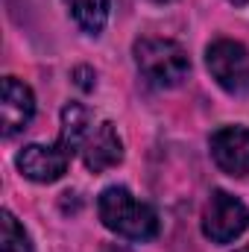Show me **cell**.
<instances>
[{"label":"cell","mask_w":249,"mask_h":252,"mask_svg":"<svg viewBox=\"0 0 249 252\" xmlns=\"http://www.w3.org/2000/svg\"><path fill=\"white\" fill-rule=\"evenodd\" d=\"M135 67L144 76L147 85L153 88H176L187 73H190V59L185 47L173 38H138L132 47Z\"/></svg>","instance_id":"2"},{"label":"cell","mask_w":249,"mask_h":252,"mask_svg":"<svg viewBox=\"0 0 249 252\" xmlns=\"http://www.w3.org/2000/svg\"><path fill=\"white\" fill-rule=\"evenodd\" d=\"M70 158H73V153L64 150L59 141H56V144H27V147L18 153L15 164H18V170H21L30 182L50 185V182H59L64 173H67Z\"/></svg>","instance_id":"5"},{"label":"cell","mask_w":249,"mask_h":252,"mask_svg":"<svg viewBox=\"0 0 249 252\" xmlns=\"http://www.w3.org/2000/svg\"><path fill=\"white\" fill-rule=\"evenodd\" d=\"M0 112H3V135L6 138H12L21 129H27V124L35 115V94H32V88L24 85L15 76H6L3 79V103H0Z\"/></svg>","instance_id":"8"},{"label":"cell","mask_w":249,"mask_h":252,"mask_svg":"<svg viewBox=\"0 0 249 252\" xmlns=\"http://www.w3.org/2000/svg\"><path fill=\"white\" fill-rule=\"evenodd\" d=\"M79 153L91 173H106V170L118 167L124 161V141L118 135V126L112 121H103L100 126H94Z\"/></svg>","instance_id":"7"},{"label":"cell","mask_w":249,"mask_h":252,"mask_svg":"<svg viewBox=\"0 0 249 252\" xmlns=\"http://www.w3.org/2000/svg\"><path fill=\"white\" fill-rule=\"evenodd\" d=\"M247 229L249 208L244 205V199H238L226 190H214L211 199L205 202V211H202V235L211 244H232Z\"/></svg>","instance_id":"4"},{"label":"cell","mask_w":249,"mask_h":252,"mask_svg":"<svg viewBox=\"0 0 249 252\" xmlns=\"http://www.w3.org/2000/svg\"><path fill=\"white\" fill-rule=\"evenodd\" d=\"M205 67L211 79L232 97L249 94V50L235 38H217L205 50Z\"/></svg>","instance_id":"3"},{"label":"cell","mask_w":249,"mask_h":252,"mask_svg":"<svg viewBox=\"0 0 249 252\" xmlns=\"http://www.w3.org/2000/svg\"><path fill=\"white\" fill-rule=\"evenodd\" d=\"M235 252H249V244H247V247H241V250H235Z\"/></svg>","instance_id":"14"},{"label":"cell","mask_w":249,"mask_h":252,"mask_svg":"<svg viewBox=\"0 0 249 252\" xmlns=\"http://www.w3.org/2000/svg\"><path fill=\"white\" fill-rule=\"evenodd\" d=\"M73 24L88 32V35H100L109 24V9H112V0H64Z\"/></svg>","instance_id":"10"},{"label":"cell","mask_w":249,"mask_h":252,"mask_svg":"<svg viewBox=\"0 0 249 252\" xmlns=\"http://www.w3.org/2000/svg\"><path fill=\"white\" fill-rule=\"evenodd\" d=\"M73 76H76V85H79L82 91H91V88L97 85V73H94L91 67H85V64H79V67L73 70Z\"/></svg>","instance_id":"12"},{"label":"cell","mask_w":249,"mask_h":252,"mask_svg":"<svg viewBox=\"0 0 249 252\" xmlns=\"http://www.w3.org/2000/svg\"><path fill=\"white\" fill-rule=\"evenodd\" d=\"M153 3H170V0H153Z\"/></svg>","instance_id":"15"},{"label":"cell","mask_w":249,"mask_h":252,"mask_svg":"<svg viewBox=\"0 0 249 252\" xmlns=\"http://www.w3.org/2000/svg\"><path fill=\"white\" fill-rule=\"evenodd\" d=\"M0 252H32L27 229L15 220L12 211H0Z\"/></svg>","instance_id":"11"},{"label":"cell","mask_w":249,"mask_h":252,"mask_svg":"<svg viewBox=\"0 0 249 252\" xmlns=\"http://www.w3.org/2000/svg\"><path fill=\"white\" fill-rule=\"evenodd\" d=\"M208 147L214 164L223 173L238 179L249 176V126H220L211 135Z\"/></svg>","instance_id":"6"},{"label":"cell","mask_w":249,"mask_h":252,"mask_svg":"<svg viewBox=\"0 0 249 252\" xmlns=\"http://www.w3.org/2000/svg\"><path fill=\"white\" fill-rule=\"evenodd\" d=\"M97 214L103 226L126 241H153L158 235V214L153 205L141 202L124 185H112L97 196Z\"/></svg>","instance_id":"1"},{"label":"cell","mask_w":249,"mask_h":252,"mask_svg":"<svg viewBox=\"0 0 249 252\" xmlns=\"http://www.w3.org/2000/svg\"><path fill=\"white\" fill-rule=\"evenodd\" d=\"M229 3H235V6H247L249 0H229Z\"/></svg>","instance_id":"13"},{"label":"cell","mask_w":249,"mask_h":252,"mask_svg":"<svg viewBox=\"0 0 249 252\" xmlns=\"http://www.w3.org/2000/svg\"><path fill=\"white\" fill-rule=\"evenodd\" d=\"M91 129H94V126H91V115H88V109H85V106H79V103H67V106L62 109L59 144H62L64 150L79 153Z\"/></svg>","instance_id":"9"}]
</instances>
